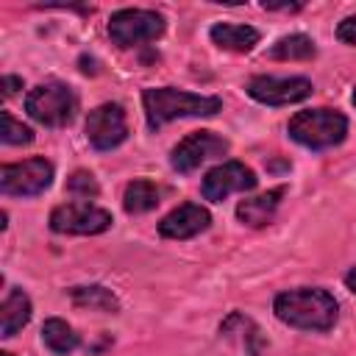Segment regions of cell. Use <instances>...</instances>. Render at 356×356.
<instances>
[{
	"label": "cell",
	"instance_id": "obj_22",
	"mask_svg": "<svg viewBox=\"0 0 356 356\" xmlns=\"http://www.w3.org/2000/svg\"><path fill=\"white\" fill-rule=\"evenodd\" d=\"M67 192L72 195V197H97L100 195V186H97V181H95V175L92 172H86V170H75L70 178H67Z\"/></svg>",
	"mask_w": 356,
	"mask_h": 356
},
{
	"label": "cell",
	"instance_id": "obj_28",
	"mask_svg": "<svg viewBox=\"0 0 356 356\" xmlns=\"http://www.w3.org/2000/svg\"><path fill=\"white\" fill-rule=\"evenodd\" d=\"M0 356H11V353H6V350H3V353H0Z\"/></svg>",
	"mask_w": 356,
	"mask_h": 356
},
{
	"label": "cell",
	"instance_id": "obj_13",
	"mask_svg": "<svg viewBox=\"0 0 356 356\" xmlns=\"http://www.w3.org/2000/svg\"><path fill=\"white\" fill-rule=\"evenodd\" d=\"M220 334H222V339H228V342H231L236 350H242L245 356H259V353L264 350V345H267L261 328H259L250 317H245L242 312H231V314L222 320Z\"/></svg>",
	"mask_w": 356,
	"mask_h": 356
},
{
	"label": "cell",
	"instance_id": "obj_18",
	"mask_svg": "<svg viewBox=\"0 0 356 356\" xmlns=\"http://www.w3.org/2000/svg\"><path fill=\"white\" fill-rule=\"evenodd\" d=\"M267 56L273 61H309L317 56V47H314V39L306 36V33H289V36H281L270 50Z\"/></svg>",
	"mask_w": 356,
	"mask_h": 356
},
{
	"label": "cell",
	"instance_id": "obj_9",
	"mask_svg": "<svg viewBox=\"0 0 356 356\" xmlns=\"http://www.w3.org/2000/svg\"><path fill=\"white\" fill-rule=\"evenodd\" d=\"M225 153H228V139H222L214 131H192L189 136H184L172 147L170 164H172V170L189 175L200 164H206V161H211L217 156H225Z\"/></svg>",
	"mask_w": 356,
	"mask_h": 356
},
{
	"label": "cell",
	"instance_id": "obj_23",
	"mask_svg": "<svg viewBox=\"0 0 356 356\" xmlns=\"http://www.w3.org/2000/svg\"><path fill=\"white\" fill-rule=\"evenodd\" d=\"M337 39L345 42V44H356V14L353 17H345L337 25Z\"/></svg>",
	"mask_w": 356,
	"mask_h": 356
},
{
	"label": "cell",
	"instance_id": "obj_15",
	"mask_svg": "<svg viewBox=\"0 0 356 356\" xmlns=\"http://www.w3.org/2000/svg\"><path fill=\"white\" fill-rule=\"evenodd\" d=\"M209 36L220 50H228V53H250L261 39L256 28L236 25V22H217L211 25Z\"/></svg>",
	"mask_w": 356,
	"mask_h": 356
},
{
	"label": "cell",
	"instance_id": "obj_27",
	"mask_svg": "<svg viewBox=\"0 0 356 356\" xmlns=\"http://www.w3.org/2000/svg\"><path fill=\"white\" fill-rule=\"evenodd\" d=\"M353 106H356V89H353Z\"/></svg>",
	"mask_w": 356,
	"mask_h": 356
},
{
	"label": "cell",
	"instance_id": "obj_26",
	"mask_svg": "<svg viewBox=\"0 0 356 356\" xmlns=\"http://www.w3.org/2000/svg\"><path fill=\"white\" fill-rule=\"evenodd\" d=\"M345 286L356 295V267H350V270H348V275H345Z\"/></svg>",
	"mask_w": 356,
	"mask_h": 356
},
{
	"label": "cell",
	"instance_id": "obj_24",
	"mask_svg": "<svg viewBox=\"0 0 356 356\" xmlns=\"http://www.w3.org/2000/svg\"><path fill=\"white\" fill-rule=\"evenodd\" d=\"M17 89H22V78H17V75H3V95L11 97Z\"/></svg>",
	"mask_w": 356,
	"mask_h": 356
},
{
	"label": "cell",
	"instance_id": "obj_16",
	"mask_svg": "<svg viewBox=\"0 0 356 356\" xmlns=\"http://www.w3.org/2000/svg\"><path fill=\"white\" fill-rule=\"evenodd\" d=\"M0 337H14L22 325H28L31 320V298L22 289H8V295L3 298L0 306Z\"/></svg>",
	"mask_w": 356,
	"mask_h": 356
},
{
	"label": "cell",
	"instance_id": "obj_25",
	"mask_svg": "<svg viewBox=\"0 0 356 356\" xmlns=\"http://www.w3.org/2000/svg\"><path fill=\"white\" fill-rule=\"evenodd\" d=\"M267 11H300L303 3H261Z\"/></svg>",
	"mask_w": 356,
	"mask_h": 356
},
{
	"label": "cell",
	"instance_id": "obj_2",
	"mask_svg": "<svg viewBox=\"0 0 356 356\" xmlns=\"http://www.w3.org/2000/svg\"><path fill=\"white\" fill-rule=\"evenodd\" d=\"M142 106L147 117V128L159 131L161 125L184 117H211L222 108V100L214 95H195L172 86H150L142 92Z\"/></svg>",
	"mask_w": 356,
	"mask_h": 356
},
{
	"label": "cell",
	"instance_id": "obj_12",
	"mask_svg": "<svg viewBox=\"0 0 356 356\" xmlns=\"http://www.w3.org/2000/svg\"><path fill=\"white\" fill-rule=\"evenodd\" d=\"M209 225H211L209 209H203L197 203H181L167 217H161L159 234L167 239H192V236L203 234Z\"/></svg>",
	"mask_w": 356,
	"mask_h": 356
},
{
	"label": "cell",
	"instance_id": "obj_11",
	"mask_svg": "<svg viewBox=\"0 0 356 356\" xmlns=\"http://www.w3.org/2000/svg\"><path fill=\"white\" fill-rule=\"evenodd\" d=\"M256 184H259V178H256V172L250 167H245L242 161H222V164L211 167L203 175L200 192H203L206 200L220 203V200H225L234 192H250V189H256Z\"/></svg>",
	"mask_w": 356,
	"mask_h": 356
},
{
	"label": "cell",
	"instance_id": "obj_6",
	"mask_svg": "<svg viewBox=\"0 0 356 356\" xmlns=\"http://www.w3.org/2000/svg\"><path fill=\"white\" fill-rule=\"evenodd\" d=\"M50 184H53V164L47 159H42V156L0 167V189L8 197L42 195Z\"/></svg>",
	"mask_w": 356,
	"mask_h": 356
},
{
	"label": "cell",
	"instance_id": "obj_4",
	"mask_svg": "<svg viewBox=\"0 0 356 356\" xmlns=\"http://www.w3.org/2000/svg\"><path fill=\"white\" fill-rule=\"evenodd\" d=\"M25 111L31 120L47 128H64L78 114V95L70 83L47 81L25 95Z\"/></svg>",
	"mask_w": 356,
	"mask_h": 356
},
{
	"label": "cell",
	"instance_id": "obj_20",
	"mask_svg": "<svg viewBox=\"0 0 356 356\" xmlns=\"http://www.w3.org/2000/svg\"><path fill=\"white\" fill-rule=\"evenodd\" d=\"M42 342H44L53 353L67 356V353H72V350L81 345V337H78V334L72 331V325H67L64 320L50 317V320H44V325H42Z\"/></svg>",
	"mask_w": 356,
	"mask_h": 356
},
{
	"label": "cell",
	"instance_id": "obj_1",
	"mask_svg": "<svg viewBox=\"0 0 356 356\" xmlns=\"http://www.w3.org/2000/svg\"><path fill=\"white\" fill-rule=\"evenodd\" d=\"M273 312L281 323L298 331H328L339 317V303L328 289L300 286L281 292L273 303Z\"/></svg>",
	"mask_w": 356,
	"mask_h": 356
},
{
	"label": "cell",
	"instance_id": "obj_10",
	"mask_svg": "<svg viewBox=\"0 0 356 356\" xmlns=\"http://www.w3.org/2000/svg\"><path fill=\"white\" fill-rule=\"evenodd\" d=\"M86 139L95 150H114L128 139V120L120 103H100L86 117Z\"/></svg>",
	"mask_w": 356,
	"mask_h": 356
},
{
	"label": "cell",
	"instance_id": "obj_21",
	"mask_svg": "<svg viewBox=\"0 0 356 356\" xmlns=\"http://www.w3.org/2000/svg\"><path fill=\"white\" fill-rule=\"evenodd\" d=\"M0 142L3 145H31L33 142V131L28 125H22L19 120H14L11 111H0Z\"/></svg>",
	"mask_w": 356,
	"mask_h": 356
},
{
	"label": "cell",
	"instance_id": "obj_8",
	"mask_svg": "<svg viewBox=\"0 0 356 356\" xmlns=\"http://www.w3.org/2000/svg\"><path fill=\"white\" fill-rule=\"evenodd\" d=\"M314 86L309 78L303 75H289V78H278V75H253L248 81V95L256 103L264 106H289V103H300L306 97H312Z\"/></svg>",
	"mask_w": 356,
	"mask_h": 356
},
{
	"label": "cell",
	"instance_id": "obj_14",
	"mask_svg": "<svg viewBox=\"0 0 356 356\" xmlns=\"http://www.w3.org/2000/svg\"><path fill=\"white\" fill-rule=\"evenodd\" d=\"M286 195V186H275V189H267L264 195H256V197H248L236 206V217L250 225V228H261L273 220V214L278 211V203L281 197Z\"/></svg>",
	"mask_w": 356,
	"mask_h": 356
},
{
	"label": "cell",
	"instance_id": "obj_17",
	"mask_svg": "<svg viewBox=\"0 0 356 356\" xmlns=\"http://www.w3.org/2000/svg\"><path fill=\"white\" fill-rule=\"evenodd\" d=\"M161 203V189L147 181V178H136L125 186V195H122V206L128 214H147L153 211L156 206Z\"/></svg>",
	"mask_w": 356,
	"mask_h": 356
},
{
	"label": "cell",
	"instance_id": "obj_5",
	"mask_svg": "<svg viewBox=\"0 0 356 356\" xmlns=\"http://www.w3.org/2000/svg\"><path fill=\"white\" fill-rule=\"evenodd\" d=\"M164 28H167L164 17L150 8H120L108 17V36L122 50L145 42H156L164 33Z\"/></svg>",
	"mask_w": 356,
	"mask_h": 356
},
{
	"label": "cell",
	"instance_id": "obj_7",
	"mask_svg": "<svg viewBox=\"0 0 356 356\" xmlns=\"http://www.w3.org/2000/svg\"><path fill=\"white\" fill-rule=\"evenodd\" d=\"M50 228L56 234H78V236H92L103 234L111 228V214L95 203H61L50 211Z\"/></svg>",
	"mask_w": 356,
	"mask_h": 356
},
{
	"label": "cell",
	"instance_id": "obj_3",
	"mask_svg": "<svg viewBox=\"0 0 356 356\" xmlns=\"http://www.w3.org/2000/svg\"><path fill=\"white\" fill-rule=\"evenodd\" d=\"M286 131L298 145L309 150H325L345 139L348 117L337 108H303L289 120Z\"/></svg>",
	"mask_w": 356,
	"mask_h": 356
},
{
	"label": "cell",
	"instance_id": "obj_19",
	"mask_svg": "<svg viewBox=\"0 0 356 356\" xmlns=\"http://www.w3.org/2000/svg\"><path fill=\"white\" fill-rule=\"evenodd\" d=\"M70 298L75 306L81 309H92V312H120V300L111 289L92 284V286H72Z\"/></svg>",
	"mask_w": 356,
	"mask_h": 356
}]
</instances>
